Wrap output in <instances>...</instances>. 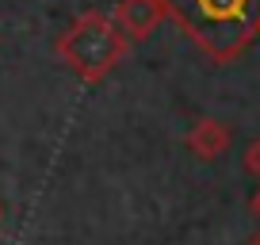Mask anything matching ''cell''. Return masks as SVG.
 <instances>
[{"mask_svg":"<svg viewBox=\"0 0 260 245\" xmlns=\"http://www.w3.org/2000/svg\"><path fill=\"white\" fill-rule=\"evenodd\" d=\"M165 19H172L214 66H230L260 35V0H165Z\"/></svg>","mask_w":260,"mask_h":245,"instance_id":"6da1fadb","label":"cell"},{"mask_svg":"<svg viewBox=\"0 0 260 245\" xmlns=\"http://www.w3.org/2000/svg\"><path fill=\"white\" fill-rule=\"evenodd\" d=\"M54 54L84 84H100L115 73V66H122V57L130 54V39L119 31L115 16H107V12H84V16H77L57 35Z\"/></svg>","mask_w":260,"mask_h":245,"instance_id":"7a4b0ae2","label":"cell"},{"mask_svg":"<svg viewBox=\"0 0 260 245\" xmlns=\"http://www.w3.org/2000/svg\"><path fill=\"white\" fill-rule=\"evenodd\" d=\"M115 23L130 39V46L146 42L165 23V0H119L115 4Z\"/></svg>","mask_w":260,"mask_h":245,"instance_id":"3957f363","label":"cell"},{"mask_svg":"<svg viewBox=\"0 0 260 245\" xmlns=\"http://www.w3.org/2000/svg\"><path fill=\"white\" fill-rule=\"evenodd\" d=\"M184 146L191 149L199 161H218V157L230 149V127L222 119H199L191 131H187Z\"/></svg>","mask_w":260,"mask_h":245,"instance_id":"277c9868","label":"cell"},{"mask_svg":"<svg viewBox=\"0 0 260 245\" xmlns=\"http://www.w3.org/2000/svg\"><path fill=\"white\" fill-rule=\"evenodd\" d=\"M245 169H249L252 176L260 180V134L249 142V149H245Z\"/></svg>","mask_w":260,"mask_h":245,"instance_id":"5b68a950","label":"cell"},{"mask_svg":"<svg viewBox=\"0 0 260 245\" xmlns=\"http://www.w3.org/2000/svg\"><path fill=\"white\" fill-rule=\"evenodd\" d=\"M249 215H252V219H256V222H260V188H256V196H252V199H249Z\"/></svg>","mask_w":260,"mask_h":245,"instance_id":"8992f818","label":"cell"},{"mask_svg":"<svg viewBox=\"0 0 260 245\" xmlns=\"http://www.w3.org/2000/svg\"><path fill=\"white\" fill-rule=\"evenodd\" d=\"M249 245H260V234H256V237H252V241H249Z\"/></svg>","mask_w":260,"mask_h":245,"instance_id":"52a82bcc","label":"cell"},{"mask_svg":"<svg viewBox=\"0 0 260 245\" xmlns=\"http://www.w3.org/2000/svg\"><path fill=\"white\" fill-rule=\"evenodd\" d=\"M0 222H4V203H0Z\"/></svg>","mask_w":260,"mask_h":245,"instance_id":"ba28073f","label":"cell"}]
</instances>
